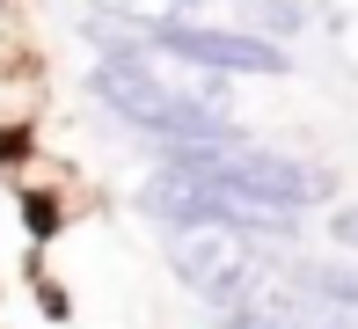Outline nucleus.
Returning <instances> with one entry per match:
<instances>
[{"label":"nucleus","mask_w":358,"mask_h":329,"mask_svg":"<svg viewBox=\"0 0 358 329\" xmlns=\"http://www.w3.org/2000/svg\"><path fill=\"white\" fill-rule=\"evenodd\" d=\"M329 234H336V249H351V256H358V197L329 212Z\"/></svg>","instance_id":"6e6552de"},{"label":"nucleus","mask_w":358,"mask_h":329,"mask_svg":"<svg viewBox=\"0 0 358 329\" xmlns=\"http://www.w3.org/2000/svg\"><path fill=\"white\" fill-rule=\"evenodd\" d=\"M169 161H183V169L213 176V183L241 190L249 205L278 212V220H300L307 205H322V197H336V176L322 169V161H300V154H278V146H256V139H213V146H176Z\"/></svg>","instance_id":"7ed1b4c3"},{"label":"nucleus","mask_w":358,"mask_h":329,"mask_svg":"<svg viewBox=\"0 0 358 329\" xmlns=\"http://www.w3.org/2000/svg\"><path fill=\"white\" fill-rule=\"evenodd\" d=\"M95 103L117 110L124 125L154 132L169 146H213V139H234V88L220 74H198V66L154 52L146 37H103V59L88 74Z\"/></svg>","instance_id":"f257e3e1"},{"label":"nucleus","mask_w":358,"mask_h":329,"mask_svg":"<svg viewBox=\"0 0 358 329\" xmlns=\"http://www.w3.org/2000/svg\"><path fill=\"white\" fill-rule=\"evenodd\" d=\"M292 286L315 293V300H329V307H344V315H358V263H300Z\"/></svg>","instance_id":"423d86ee"},{"label":"nucleus","mask_w":358,"mask_h":329,"mask_svg":"<svg viewBox=\"0 0 358 329\" xmlns=\"http://www.w3.org/2000/svg\"><path fill=\"white\" fill-rule=\"evenodd\" d=\"M52 227H59V205H44V190H29V234H52Z\"/></svg>","instance_id":"1a4fd4ad"},{"label":"nucleus","mask_w":358,"mask_h":329,"mask_svg":"<svg viewBox=\"0 0 358 329\" xmlns=\"http://www.w3.org/2000/svg\"><path fill=\"white\" fill-rule=\"evenodd\" d=\"M169 271L183 278L227 329H264L278 315V271L256 249V234H234V227H176Z\"/></svg>","instance_id":"f03ea898"},{"label":"nucleus","mask_w":358,"mask_h":329,"mask_svg":"<svg viewBox=\"0 0 358 329\" xmlns=\"http://www.w3.org/2000/svg\"><path fill=\"white\" fill-rule=\"evenodd\" d=\"M264 329H322V322H264Z\"/></svg>","instance_id":"9d476101"},{"label":"nucleus","mask_w":358,"mask_h":329,"mask_svg":"<svg viewBox=\"0 0 358 329\" xmlns=\"http://www.w3.org/2000/svg\"><path fill=\"white\" fill-rule=\"evenodd\" d=\"M241 15H264L256 22V37H271V44H285L292 29H300V0H234Z\"/></svg>","instance_id":"0eeeda50"},{"label":"nucleus","mask_w":358,"mask_h":329,"mask_svg":"<svg viewBox=\"0 0 358 329\" xmlns=\"http://www.w3.org/2000/svg\"><path fill=\"white\" fill-rule=\"evenodd\" d=\"M103 22H124L132 37H161V29L198 22V0H88Z\"/></svg>","instance_id":"39448f33"},{"label":"nucleus","mask_w":358,"mask_h":329,"mask_svg":"<svg viewBox=\"0 0 358 329\" xmlns=\"http://www.w3.org/2000/svg\"><path fill=\"white\" fill-rule=\"evenodd\" d=\"M146 44L183 59V66H198V74H220V80H285L292 74V52L256 37L249 22H183V29H161Z\"/></svg>","instance_id":"20e7f679"}]
</instances>
